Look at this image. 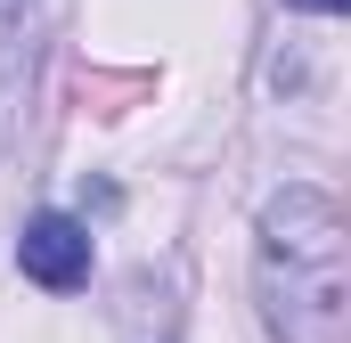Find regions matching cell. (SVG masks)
Here are the masks:
<instances>
[{"label": "cell", "instance_id": "cell-2", "mask_svg": "<svg viewBox=\"0 0 351 343\" xmlns=\"http://www.w3.org/2000/svg\"><path fill=\"white\" fill-rule=\"evenodd\" d=\"M16 270H25L33 286H49V294L90 286V229L74 213H33V221L16 229Z\"/></svg>", "mask_w": 351, "mask_h": 343}, {"label": "cell", "instance_id": "cell-1", "mask_svg": "<svg viewBox=\"0 0 351 343\" xmlns=\"http://www.w3.org/2000/svg\"><path fill=\"white\" fill-rule=\"evenodd\" d=\"M262 294L278 343H343L351 311V229L327 188H278L262 204Z\"/></svg>", "mask_w": 351, "mask_h": 343}, {"label": "cell", "instance_id": "cell-3", "mask_svg": "<svg viewBox=\"0 0 351 343\" xmlns=\"http://www.w3.org/2000/svg\"><path fill=\"white\" fill-rule=\"evenodd\" d=\"M0 58H8V74H25V58H33V0H0Z\"/></svg>", "mask_w": 351, "mask_h": 343}, {"label": "cell", "instance_id": "cell-4", "mask_svg": "<svg viewBox=\"0 0 351 343\" xmlns=\"http://www.w3.org/2000/svg\"><path fill=\"white\" fill-rule=\"evenodd\" d=\"M286 8H319V16H343L351 0H286Z\"/></svg>", "mask_w": 351, "mask_h": 343}]
</instances>
